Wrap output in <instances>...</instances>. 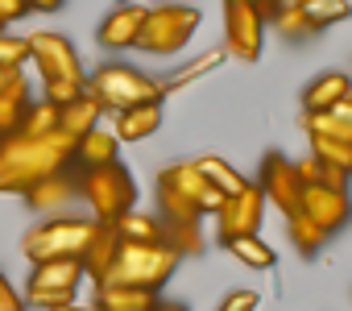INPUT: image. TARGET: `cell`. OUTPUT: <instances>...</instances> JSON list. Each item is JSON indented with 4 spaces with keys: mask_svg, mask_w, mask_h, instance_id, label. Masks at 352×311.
<instances>
[{
    "mask_svg": "<svg viewBox=\"0 0 352 311\" xmlns=\"http://www.w3.org/2000/svg\"><path fill=\"white\" fill-rule=\"evenodd\" d=\"M54 129H58V108H54V104H46V100H38V104H30V108H25V120H21V129H17V133L42 137V133H54Z\"/></svg>",
    "mask_w": 352,
    "mask_h": 311,
    "instance_id": "cell-34",
    "label": "cell"
},
{
    "mask_svg": "<svg viewBox=\"0 0 352 311\" xmlns=\"http://www.w3.org/2000/svg\"><path fill=\"white\" fill-rule=\"evenodd\" d=\"M298 212L331 237L336 228H344V224L352 220V200H348V191H331V187H302V208H298Z\"/></svg>",
    "mask_w": 352,
    "mask_h": 311,
    "instance_id": "cell-12",
    "label": "cell"
},
{
    "mask_svg": "<svg viewBox=\"0 0 352 311\" xmlns=\"http://www.w3.org/2000/svg\"><path fill=\"white\" fill-rule=\"evenodd\" d=\"M25 108H30V83H25V75H17L5 92H0V137H13L21 129Z\"/></svg>",
    "mask_w": 352,
    "mask_h": 311,
    "instance_id": "cell-22",
    "label": "cell"
},
{
    "mask_svg": "<svg viewBox=\"0 0 352 311\" xmlns=\"http://www.w3.org/2000/svg\"><path fill=\"white\" fill-rule=\"evenodd\" d=\"M348 100H352V92H348Z\"/></svg>",
    "mask_w": 352,
    "mask_h": 311,
    "instance_id": "cell-46",
    "label": "cell"
},
{
    "mask_svg": "<svg viewBox=\"0 0 352 311\" xmlns=\"http://www.w3.org/2000/svg\"><path fill=\"white\" fill-rule=\"evenodd\" d=\"M157 129H162V104H137V108L116 112V129H112V137L133 145V141L153 137Z\"/></svg>",
    "mask_w": 352,
    "mask_h": 311,
    "instance_id": "cell-17",
    "label": "cell"
},
{
    "mask_svg": "<svg viewBox=\"0 0 352 311\" xmlns=\"http://www.w3.org/2000/svg\"><path fill=\"white\" fill-rule=\"evenodd\" d=\"M302 125H307V133H323V137H336V141L352 145V125L340 120L336 112H302Z\"/></svg>",
    "mask_w": 352,
    "mask_h": 311,
    "instance_id": "cell-33",
    "label": "cell"
},
{
    "mask_svg": "<svg viewBox=\"0 0 352 311\" xmlns=\"http://www.w3.org/2000/svg\"><path fill=\"white\" fill-rule=\"evenodd\" d=\"M249 5H253V0H249Z\"/></svg>",
    "mask_w": 352,
    "mask_h": 311,
    "instance_id": "cell-48",
    "label": "cell"
},
{
    "mask_svg": "<svg viewBox=\"0 0 352 311\" xmlns=\"http://www.w3.org/2000/svg\"><path fill=\"white\" fill-rule=\"evenodd\" d=\"M179 261H183V257L174 253L170 245H133V241H120L116 261H112V270H108V278H104L100 286L116 282V286L162 290V286L170 282V274L179 270Z\"/></svg>",
    "mask_w": 352,
    "mask_h": 311,
    "instance_id": "cell-4",
    "label": "cell"
},
{
    "mask_svg": "<svg viewBox=\"0 0 352 311\" xmlns=\"http://www.w3.org/2000/svg\"><path fill=\"white\" fill-rule=\"evenodd\" d=\"M100 112H104V108L83 92L79 100H71V104H63V108H58V129H63L67 137H75V141H79L83 133H91V129L100 125Z\"/></svg>",
    "mask_w": 352,
    "mask_h": 311,
    "instance_id": "cell-21",
    "label": "cell"
},
{
    "mask_svg": "<svg viewBox=\"0 0 352 311\" xmlns=\"http://www.w3.org/2000/svg\"><path fill=\"white\" fill-rule=\"evenodd\" d=\"M79 195L91 204V212H96L100 224H112L116 216L133 212V204H137V183H133V171H129L124 162H108V167L83 171Z\"/></svg>",
    "mask_w": 352,
    "mask_h": 311,
    "instance_id": "cell-5",
    "label": "cell"
},
{
    "mask_svg": "<svg viewBox=\"0 0 352 311\" xmlns=\"http://www.w3.org/2000/svg\"><path fill=\"white\" fill-rule=\"evenodd\" d=\"M257 187H261L265 204H274L286 216H294L302 208V183H298L294 162L286 158V153H265V158H261V175H257Z\"/></svg>",
    "mask_w": 352,
    "mask_h": 311,
    "instance_id": "cell-11",
    "label": "cell"
},
{
    "mask_svg": "<svg viewBox=\"0 0 352 311\" xmlns=\"http://www.w3.org/2000/svg\"><path fill=\"white\" fill-rule=\"evenodd\" d=\"M311 158H319V162H327V167H336L352 179V145H344L336 137H323V133H311Z\"/></svg>",
    "mask_w": 352,
    "mask_h": 311,
    "instance_id": "cell-30",
    "label": "cell"
},
{
    "mask_svg": "<svg viewBox=\"0 0 352 311\" xmlns=\"http://www.w3.org/2000/svg\"><path fill=\"white\" fill-rule=\"evenodd\" d=\"M17 75H21V71H9V67H0V92H5V87L17 79Z\"/></svg>",
    "mask_w": 352,
    "mask_h": 311,
    "instance_id": "cell-43",
    "label": "cell"
},
{
    "mask_svg": "<svg viewBox=\"0 0 352 311\" xmlns=\"http://www.w3.org/2000/svg\"><path fill=\"white\" fill-rule=\"evenodd\" d=\"M204 25V13L195 5H162V9H145V25L137 38V50L145 54H179L195 30Z\"/></svg>",
    "mask_w": 352,
    "mask_h": 311,
    "instance_id": "cell-7",
    "label": "cell"
},
{
    "mask_svg": "<svg viewBox=\"0 0 352 311\" xmlns=\"http://www.w3.org/2000/svg\"><path fill=\"white\" fill-rule=\"evenodd\" d=\"M96 311H100V307H96Z\"/></svg>",
    "mask_w": 352,
    "mask_h": 311,
    "instance_id": "cell-50",
    "label": "cell"
},
{
    "mask_svg": "<svg viewBox=\"0 0 352 311\" xmlns=\"http://www.w3.org/2000/svg\"><path fill=\"white\" fill-rule=\"evenodd\" d=\"M286 237H290V245L302 253V257H315L323 245H327V233L319 228V224H311L302 212H294V216H286Z\"/></svg>",
    "mask_w": 352,
    "mask_h": 311,
    "instance_id": "cell-28",
    "label": "cell"
},
{
    "mask_svg": "<svg viewBox=\"0 0 352 311\" xmlns=\"http://www.w3.org/2000/svg\"><path fill=\"white\" fill-rule=\"evenodd\" d=\"M331 112H336L340 120H348V125H352V100H340V104H336Z\"/></svg>",
    "mask_w": 352,
    "mask_h": 311,
    "instance_id": "cell-42",
    "label": "cell"
},
{
    "mask_svg": "<svg viewBox=\"0 0 352 311\" xmlns=\"http://www.w3.org/2000/svg\"><path fill=\"white\" fill-rule=\"evenodd\" d=\"M348 92H352V79H348V75L323 71L319 79L307 83V92H302V112H331L340 100H348Z\"/></svg>",
    "mask_w": 352,
    "mask_h": 311,
    "instance_id": "cell-16",
    "label": "cell"
},
{
    "mask_svg": "<svg viewBox=\"0 0 352 311\" xmlns=\"http://www.w3.org/2000/svg\"><path fill=\"white\" fill-rule=\"evenodd\" d=\"M21 200H25L34 212H67V208L79 200V183H75L67 171H58V175H50V179L34 183Z\"/></svg>",
    "mask_w": 352,
    "mask_h": 311,
    "instance_id": "cell-15",
    "label": "cell"
},
{
    "mask_svg": "<svg viewBox=\"0 0 352 311\" xmlns=\"http://www.w3.org/2000/svg\"><path fill=\"white\" fill-rule=\"evenodd\" d=\"M348 5H352V0H348Z\"/></svg>",
    "mask_w": 352,
    "mask_h": 311,
    "instance_id": "cell-49",
    "label": "cell"
},
{
    "mask_svg": "<svg viewBox=\"0 0 352 311\" xmlns=\"http://www.w3.org/2000/svg\"><path fill=\"white\" fill-rule=\"evenodd\" d=\"M96 290H100L96 307H104V311H153L162 303V290H145V286H116V282H108V286H96Z\"/></svg>",
    "mask_w": 352,
    "mask_h": 311,
    "instance_id": "cell-18",
    "label": "cell"
},
{
    "mask_svg": "<svg viewBox=\"0 0 352 311\" xmlns=\"http://www.w3.org/2000/svg\"><path fill=\"white\" fill-rule=\"evenodd\" d=\"M265 25H278V34H282L286 42H302V38H311V25H307V13H302L298 0H286V5H282Z\"/></svg>",
    "mask_w": 352,
    "mask_h": 311,
    "instance_id": "cell-32",
    "label": "cell"
},
{
    "mask_svg": "<svg viewBox=\"0 0 352 311\" xmlns=\"http://www.w3.org/2000/svg\"><path fill=\"white\" fill-rule=\"evenodd\" d=\"M79 278H83V261L79 257H50V261H34L30 270V286H46V290H79Z\"/></svg>",
    "mask_w": 352,
    "mask_h": 311,
    "instance_id": "cell-19",
    "label": "cell"
},
{
    "mask_svg": "<svg viewBox=\"0 0 352 311\" xmlns=\"http://www.w3.org/2000/svg\"><path fill=\"white\" fill-rule=\"evenodd\" d=\"M141 25H145V9L133 5V0H120V5L100 21L96 38L104 50H133L137 38H141Z\"/></svg>",
    "mask_w": 352,
    "mask_h": 311,
    "instance_id": "cell-13",
    "label": "cell"
},
{
    "mask_svg": "<svg viewBox=\"0 0 352 311\" xmlns=\"http://www.w3.org/2000/svg\"><path fill=\"white\" fill-rule=\"evenodd\" d=\"M116 237L120 241H133V245H162V216H149V212H124L112 220Z\"/></svg>",
    "mask_w": 352,
    "mask_h": 311,
    "instance_id": "cell-23",
    "label": "cell"
},
{
    "mask_svg": "<svg viewBox=\"0 0 352 311\" xmlns=\"http://www.w3.org/2000/svg\"><path fill=\"white\" fill-rule=\"evenodd\" d=\"M153 311H187V307H183V303H157Z\"/></svg>",
    "mask_w": 352,
    "mask_h": 311,
    "instance_id": "cell-44",
    "label": "cell"
},
{
    "mask_svg": "<svg viewBox=\"0 0 352 311\" xmlns=\"http://www.w3.org/2000/svg\"><path fill=\"white\" fill-rule=\"evenodd\" d=\"M21 5H25L30 13H58L63 0H21Z\"/></svg>",
    "mask_w": 352,
    "mask_h": 311,
    "instance_id": "cell-40",
    "label": "cell"
},
{
    "mask_svg": "<svg viewBox=\"0 0 352 311\" xmlns=\"http://www.w3.org/2000/svg\"><path fill=\"white\" fill-rule=\"evenodd\" d=\"M54 311H96V307H83V303H67V307H54Z\"/></svg>",
    "mask_w": 352,
    "mask_h": 311,
    "instance_id": "cell-45",
    "label": "cell"
},
{
    "mask_svg": "<svg viewBox=\"0 0 352 311\" xmlns=\"http://www.w3.org/2000/svg\"><path fill=\"white\" fill-rule=\"evenodd\" d=\"M257 307H261V299H257L253 290H232V294L220 299L216 311H257Z\"/></svg>",
    "mask_w": 352,
    "mask_h": 311,
    "instance_id": "cell-37",
    "label": "cell"
},
{
    "mask_svg": "<svg viewBox=\"0 0 352 311\" xmlns=\"http://www.w3.org/2000/svg\"><path fill=\"white\" fill-rule=\"evenodd\" d=\"M25 13H30V9L21 5V0H0V25H5V30H9L13 21H21Z\"/></svg>",
    "mask_w": 352,
    "mask_h": 311,
    "instance_id": "cell-39",
    "label": "cell"
},
{
    "mask_svg": "<svg viewBox=\"0 0 352 311\" xmlns=\"http://www.w3.org/2000/svg\"><path fill=\"white\" fill-rule=\"evenodd\" d=\"M261 220H265V195L257 183H249L241 195H228L216 212V241L228 245L232 237H253L261 233Z\"/></svg>",
    "mask_w": 352,
    "mask_h": 311,
    "instance_id": "cell-10",
    "label": "cell"
},
{
    "mask_svg": "<svg viewBox=\"0 0 352 311\" xmlns=\"http://www.w3.org/2000/svg\"><path fill=\"white\" fill-rule=\"evenodd\" d=\"M0 311H25V299L21 290H13V282L0 274Z\"/></svg>",
    "mask_w": 352,
    "mask_h": 311,
    "instance_id": "cell-38",
    "label": "cell"
},
{
    "mask_svg": "<svg viewBox=\"0 0 352 311\" xmlns=\"http://www.w3.org/2000/svg\"><path fill=\"white\" fill-rule=\"evenodd\" d=\"M162 245H170L179 257L204 253V228H199V220H195V224H166V220H162Z\"/></svg>",
    "mask_w": 352,
    "mask_h": 311,
    "instance_id": "cell-31",
    "label": "cell"
},
{
    "mask_svg": "<svg viewBox=\"0 0 352 311\" xmlns=\"http://www.w3.org/2000/svg\"><path fill=\"white\" fill-rule=\"evenodd\" d=\"M253 5H257V13H261V17L270 21V17H274V13H278L282 5H286V0H253Z\"/></svg>",
    "mask_w": 352,
    "mask_h": 311,
    "instance_id": "cell-41",
    "label": "cell"
},
{
    "mask_svg": "<svg viewBox=\"0 0 352 311\" xmlns=\"http://www.w3.org/2000/svg\"><path fill=\"white\" fill-rule=\"evenodd\" d=\"M294 175H298V183H302V187H331V191H348V175H344V171H336V167H327V162H319V158H302V162H294Z\"/></svg>",
    "mask_w": 352,
    "mask_h": 311,
    "instance_id": "cell-27",
    "label": "cell"
},
{
    "mask_svg": "<svg viewBox=\"0 0 352 311\" xmlns=\"http://www.w3.org/2000/svg\"><path fill=\"white\" fill-rule=\"evenodd\" d=\"M0 30H5V25H0Z\"/></svg>",
    "mask_w": 352,
    "mask_h": 311,
    "instance_id": "cell-47",
    "label": "cell"
},
{
    "mask_svg": "<svg viewBox=\"0 0 352 311\" xmlns=\"http://www.w3.org/2000/svg\"><path fill=\"white\" fill-rule=\"evenodd\" d=\"M116 153H120V141H116L112 133H104L100 125L75 141V162H83V171H91V167H108V162H120Z\"/></svg>",
    "mask_w": 352,
    "mask_h": 311,
    "instance_id": "cell-20",
    "label": "cell"
},
{
    "mask_svg": "<svg viewBox=\"0 0 352 311\" xmlns=\"http://www.w3.org/2000/svg\"><path fill=\"white\" fill-rule=\"evenodd\" d=\"M25 307H42V311H54V307H67L75 303V290L63 286V290H46V286H25Z\"/></svg>",
    "mask_w": 352,
    "mask_h": 311,
    "instance_id": "cell-36",
    "label": "cell"
},
{
    "mask_svg": "<svg viewBox=\"0 0 352 311\" xmlns=\"http://www.w3.org/2000/svg\"><path fill=\"white\" fill-rule=\"evenodd\" d=\"M220 63H224V50H204L199 58H191L187 67H179L174 75H166V79H157V83H162L166 96H170V92H183V87H191L195 79H204L208 71H216Z\"/></svg>",
    "mask_w": 352,
    "mask_h": 311,
    "instance_id": "cell-25",
    "label": "cell"
},
{
    "mask_svg": "<svg viewBox=\"0 0 352 311\" xmlns=\"http://www.w3.org/2000/svg\"><path fill=\"white\" fill-rule=\"evenodd\" d=\"M30 63V38L21 34H9V30H0V67H9V71H21Z\"/></svg>",
    "mask_w": 352,
    "mask_h": 311,
    "instance_id": "cell-35",
    "label": "cell"
},
{
    "mask_svg": "<svg viewBox=\"0 0 352 311\" xmlns=\"http://www.w3.org/2000/svg\"><path fill=\"white\" fill-rule=\"evenodd\" d=\"M302 13H307V25L311 34L327 30V25H340L352 17V5L348 0H302Z\"/></svg>",
    "mask_w": 352,
    "mask_h": 311,
    "instance_id": "cell-29",
    "label": "cell"
},
{
    "mask_svg": "<svg viewBox=\"0 0 352 311\" xmlns=\"http://www.w3.org/2000/svg\"><path fill=\"white\" fill-rule=\"evenodd\" d=\"M208 191V179L199 175L195 162H170L157 175V212L166 224H195L204 220L199 200Z\"/></svg>",
    "mask_w": 352,
    "mask_h": 311,
    "instance_id": "cell-6",
    "label": "cell"
},
{
    "mask_svg": "<svg viewBox=\"0 0 352 311\" xmlns=\"http://www.w3.org/2000/svg\"><path fill=\"white\" fill-rule=\"evenodd\" d=\"M30 58H34L38 71H42L46 104L63 108V104H71V100L83 96L87 75H83V63H79L71 38H63V34H54V30H38V34H30Z\"/></svg>",
    "mask_w": 352,
    "mask_h": 311,
    "instance_id": "cell-2",
    "label": "cell"
},
{
    "mask_svg": "<svg viewBox=\"0 0 352 311\" xmlns=\"http://www.w3.org/2000/svg\"><path fill=\"white\" fill-rule=\"evenodd\" d=\"M195 167H199V175H204L220 195H241V191L249 187V179H245L236 167H228L224 158H216V153H212V158H199Z\"/></svg>",
    "mask_w": 352,
    "mask_h": 311,
    "instance_id": "cell-26",
    "label": "cell"
},
{
    "mask_svg": "<svg viewBox=\"0 0 352 311\" xmlns=\"http://www.w3.org/2000/svg\"><path fill=\"white\" fill-rule=\"evenodd\" d=\"M91 228H96V220L54 216V220H46V224H38V228L25 233L21 253H25L30 266L34 261H50V257H79L83 245H87V237H91Z\"/></svg>",
    "mask_w": 352,
    "mask_h": 311,
    "instance_id": "cell-8",
    "label": "cell"
},
{
    "mask_svg": "<svg viewBox=\"0 0 352 311\" xmlns=\"http://www.w3.org/2000/svg\"><path fill=\"white\" fill-rule=\"evenodd\" d=\"M67 162H75V137H67L63 129L42 137H0V195H25L34 183L67 171Z\"/></svg>",
    "mask_w": 352,
    "mask_h": 311,
    "instance_id": "cell-1",
    "label": "cell"
},
{
    "mask_svg": "<svg viewBox=\"0 0 352 311\" xmlns=\"http://www.w3.org/2000/svg\"><path fill=\"white\" fill-rule=\"evenodd\" d=\"M265 46V17L249 0H224V54L257 63Z\"/></svg>",
    "mask_w": 352,
    "mask_h": 311,
    "instance_id": "cell-9",
    "label": "cell"
},
{
    "mask_svg": "<svg viewBox=\"0 0 352 311\" xmlns=\"http://www.w3.org/2000/svg\"><path fill=\"white\" fill-rule=\"evenodd\" d=\"M224 249H228L236 261H245L249 270H274V266H278V253H274V245L261 241V233H253V237H232Z\"/></svg>",
    "mask_w": 352,
    "mask_h": 311,
    "instance_id": "cell-24",
    "label": "cell"
},
{
    "mask_svg": "<svg viewBox=\"0 0 352 311\" xmlns=\"http://www.w3.org/2000/svg\"><path fill=\"white\" fill-rule=\"evenodd\" d=\"M83 92L104 108V112H124V108H137V104H162L166 92L157 79H149L145 71L129 67V63H104L87 75Z\"/></svg>",
    "mask_w": 352,
    "mask_h": 311,
    "instance_id": "cell-3",
    "label": "cell"
},
{
    "mask_svg": "<svg viewBox=\"0 0 352 311\" xmlns=\"http://www.w3.org/2000/svg\"><path fill=\"white\" fill-rule=\"evenodd\" d=\"M116 249H120V237H116V228L96 220V228H91V237H87V245H83V253H79V261H83V274H87L96 286L108 278V270H112V261H116Z\"/></svg>",
    "mask_w": 352,
    "mask_h": 311,
    "instance_id": "cell-14",
    "label": "cell"
}]
</instances>
